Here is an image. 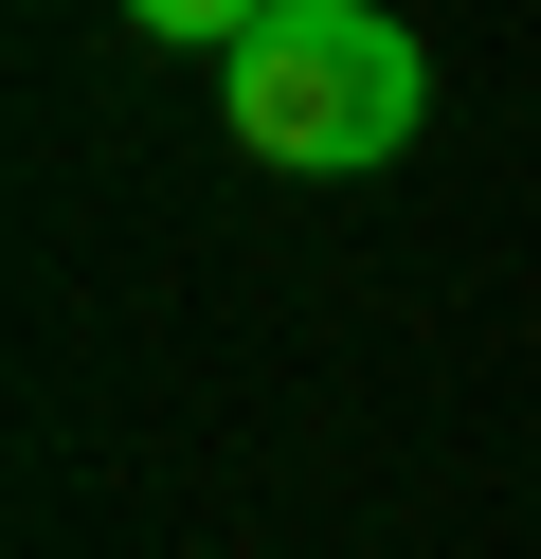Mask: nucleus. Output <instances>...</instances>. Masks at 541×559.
Wrapping results in <instances>:
<instances>
[{
    "mask_svg": "<svg viewBox=\"0 0 541 559\" xmlns=\"http://www.w3.org/2000/svg\"><path fill=\"white\" fill-rule=\"evenodd\" d=\"M216 73H235V145L289 163V181H361V163H397L433 127V55L379 0H271Z\"/></svg>",
    "mask_w": 541,
    "mask_h": 559,
    "instance_id": "f257e3e1",
    "label": "nucleus"
},
{
    "mask_svg": "<svg viewBox=\"0 0 541 559\" xmlns=\"http://www.w3.org/2000/svg\"><path fill=\"white\" fill-rule=\"evenodd\" d=\"M127 19H144V37H180V55H235L271 0H127Z\"/></svg>",
    "mask_w": 541,
    "mask_h": 559,
    "instance_id": "f03ea898",
    "label": "nucleus"
}]
</instances>
